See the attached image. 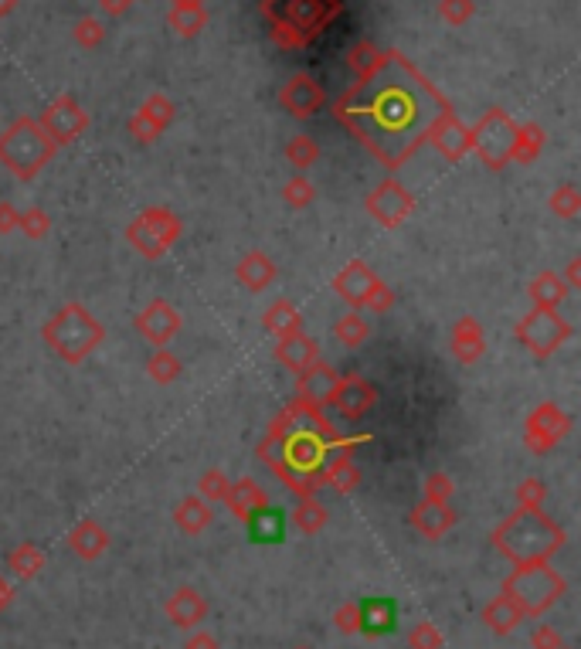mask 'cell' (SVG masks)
<instances>
[{
	"instance_id": "cell-4",
	"label": "cell",
	"mask_w": 581,
	"mask_h": 649,
	"mask_svg": "<svg viewBox=\"0 0 581 649\" xmlns=\"http://www.w3.org/2000/svg\"><path fill=\"white\" fill-rule=\"evenodd\" d=\"M497 544L510 554V558L534 561V558H544L548 551L558 548L561 531L541 514V510H524V507H520L517 514L497 531Z\"/></svg>"
},
{
	"instance_id": "cell-26",
	"label": "cell",
	"mask_w": 581,
	"mask_h": 649,
	"mask_svg": "<svg viewBox=\"0 0 581 649\" xmlns=\"http://www.w3.org/2000/svg\"><path fill=\"white\" fill-rule=\"evenodd\" d=\"M357 629H364V633H391L395 629V605L388 599H371L364 602L361 609H357Z\"/></svg>"
},
{
	"instance_id": "cell-27",
	"label": "cell",
	"mask_w": 581,
	"mask_h": 649,
	"mask_svg": "<svg viewBox=\"0 0 581 649\" xmlns=\"http://www.w3.org/2000/svg\"><path fill=\"white\" fill-rule=\"evenodd\" d=\"M262 327H266L276 340H283L289 333L303 330V317H299V310L289 300H276L266 313H262Z\"/></svg>"
},
{
	"instance_id": "cell-17",
	"label": "cell",
	"mask_w": 581,
	"mask_h": 649,
	"mask_svg": "<svg viewBox=\"0 0 581 649\" xmlns=\"http://www.w3.org/2000/svg\"><path fill=\"white\" fill-rule=\"evenodd\" d=\"M296 395L299 398H306V401H313V405H327L330 395L337 391V384H340V374H337V367L327 364L320 357V361H313L306 371H299L296 374Z\"/></svg>"
},
{
	"instance_id": "cell-10",
	"label": "cell",
	"mask_w": 581,
	"mask_h": 649,
	"mask_svg": "<svg viewBox=\"0 0 581 649\" xmlns=\"http://www.w3.org/2000/svg\"><path fill=\"white\" fill-rule=\"evenodd\" d=\"M364 208L381 228H391V232H395V228H401L415 215V194L408 191L398 177H384V181L364 198Z\"/></svg>"
},
{
	"instance_id": "cell-34",
	"label": "cell",
	"mask_w": 581,
	"mask_h": 649,
	"mask_svg": "<svg viewBox=\"0 0 581 649\" xmlns=\"http://www.w3.org/2000/svg\"><path fill=\"white\" fill-rule=\"evenodd\" d=\"M548 208H551V215H554V218H561V221H575V218H578V211H581V191H578L575 184H561V187H554L551 198H548Z\"/></svg>"
},
{
	"instance_id": "cell-19",
	"label": "cell",
	"mask_w": 581,
	"mask_h": 649,
	"mask_svg": "<svg viewBox=\"0 0 581 649\" xmlns=\"http://www.w3.org/2000/svg\"><path fill=\"white\" fill-rule=\"evenodd\" d=\"M514 592H520V599L527 602V609L531 612H541L544 605H548L554 595H558V578L551 575L548 568H527L524 575L514 578Z\"/></svg>"
},
{
	"instance_id": "cell-35",
	"label": "cell",
	"mask_w": 581,
	"mask_h": 649,
	"mask_svg": "<svg viewBox=\"0 0 581 649\" xmlns=\"http://www.w3.org/2000/svg\"><path fill=\"white\" fill-rule=\"evenodd\" d=\"M136 113H143L150 123H157L160 130H167V126L177 119V106H174V99L164 96V92H153V96L143 99V106L136 109Z\"/></svg>"
},
{
	"instance_id": "cell-28",
	"label": "cell",
	"mask_w": 581,
	"mask_h": 649,
	"mask_svg": "<svg viewBox=\"0 0 581 649\" xmlns=\"http://www.w3.org/2000/svg\"><path fill=\"white\" fill-rule=\"evenodd\" d=\"M167 28L177 34V38L191 41L208 28V11L204 7H170L167 11Z\"/></svg>"
},
{
	"instance_id": "cell-43",
	"label": "cell",
	"mask_w": 581,
	"mask_h": 649,
	"mask_svg": "<svg viewBox=\"0 0 581 649\" xmlns=\"http://www.w3.org/2000/svg\"><path fill=\"white\" fill-rule=\"evenodd\" d=\"M293 520H296L299 527H303V531H320V527H323V520H327V510H323L320 503H316L313 497H306V500L296 507Z\"/></svg>"
},
{
	"instance_id": "cell-18",
	"label": "cell",
	"mask_w": 581,
	"mask_h": 649,
	"mask_svg": "<svg viewBox=\"0 0 581 649\" xmlns=\"http://www.w3.org/2000/svg\"><path fill=\"white\" fill-rule=\"evenodd\" d=\"M276 276H279L276 262H272L262 249L245 252L242 259H238V266H235L238 286H245L249 293H266V289L276 283Z\"/></svg>"
},
{
	"instance_id": "cell-2",
	"label": "cell",
	"mask_w": 581,
	"mask_h": 649,
	"mask_svg": "<svg viewBox=\"0 0 581 649\" xmlns=\"http://www.w3.org/2000/svg\"><path fill=\"white\" fill-rule=\"evenodd\" d=\"M41 337H45V344L51 347V354H55L58 361H65L68 367H79L102 347L106 327H102V320L92 317L79 300H72L45 320Z\"/></svg>"
},
{
	"instance_id": "cell-51",
	"label": "cell",
	"mask_w": 581,
	"mask_h": 649,
	"mask_svg": "<svg viewBox=\"0 0 581 649\" xmlns=\"http://www.w3.org/2000/svg\"><path fill=\"white\" fill-rule=\"evenodd\" d=\"M17 218H21V211H17L11 201H0V235L17 232Z\"/></svg>"
},
{
	"instance_id": "cell-5",
	"label": "cell",
	"mask_w": 581,
	"mask_h": 649,
	"mask_svg": "<svg viewBox=\"0 0 581 649\" xmlns=\"http://www.w3.org/2000/svg\"><path fill=\"white\" fill-rule=\"evenodd\" d=\"M184 235V221L174 208L167 204H153L143 208L130 225H126V242L133 245L136 255H143L147 262H157L181 242Z\"/></svg>"
},
{
	"instance_id": "cell-44",
	"label": "cell",
	"mask_w": 581,
	"mask_h": 649,
	"mask_svg": "<svg viewBox=\"0 0 581 649\" xmlns=\"http://www.w3.org/2000/svg\"><path fill=\"white\" fill-rule=\"evenodd\" d=\"M228 486H232V483H228V476L221 473V469H208V473L201 476L198 490H201L204 500H225Z\"/></svg>"
},
{
	"instance_id": "cell-49",
	"label": "cell",
	"mask_w": 581,
	"mask_h": 649,
	"mask_svg": "<svg viewBox=\"0 0 581 649\" xmlns=\"http://www.w3.org/2000/svg\"><path fill=\"white\" fill-rule=\"evenodd\" d=\"M452 497V480L446 473H432L425 480V500H435V503H446Z\"/></svg>"
},
{
	"instance_id": "cell-6",
	"label": "cell",
	"mask_w": 581,
	"mask_h": 649,
	"mask_svg": "<svg viewBox=\"0 0 581 649\" xmlns=\"http://www.w3.org/2000/svg\"><path fill=\"white\" fill-rule=\"evenodd\" d=\"M262 14L269 17V24H286L306 45H313L344 14V4L340 0H262Z\"/></svg>"
},
{
	"instance_id": "cell-13",
	"label": "cell",
	"mask_w": 581,
	"mask_h": 649,
	"mask_svg": "<svg viewBox=\"0 0 581 649\" xmlns=\"http://www.w3.org/2000/svg\"><path fill=\"white\" fill-rule=\"evenodd\" d=\"M133 327H136V333H140L143 340H147V344H153V347H167L170 340H174L177 333H181L184 317H181V313H177L167 300H153V303L143 306L140 313H136Z\"/></svg>"
},
{
	"instance_id": "cell-38",
	"label": "cell",
	"mask_w": 581,
	"mask_h": 649,
	"mask_svg": "<svg viewBox=\"0 0 581 649\" xmlns=\"http://www.w3.org/2000/svg\"><path fill=\"white\" fill-rule=\"evenodd\" d=\"M177 524L184 527V531H201V527H208L211 524V510H208V503H201V497H187L181 507H177Z\"/></svg>"
},
{
	"instance_id": "cell-30",
	"label": "cell",
	"mask_w": 581,
	"mask_h": 649,
	"mask_svg": "<svg viewBox=\"0 0 581 649\" xmlns=\"http://www.w3.org/2000/svg\"><path fill=\"white\" fill-rule=\"evenodd\" d=\"M147 374H150V381H153V384H160V388H167V384H174V381L184 374V364H181V357H177L174 350L157 347V350H153V354H150V361H147Z\"/></svg>"
},
{
	"instance_id": "cell-52",
	"label": "cell",
	"mask_w": 581,
	"mask_h": 649,
	"mask_svg": "<svg viewBox=\"0 0 581 649\" xmlns=\"http://www.w3.org/2000/svg\"><path fill=\"white\" fill-rule=\"evenodd\" d=\"M14 565L21 568V575H31V571L41 565V558L31 548H21V551H17V558H14Z\"/></svg>"
},
{
	"instance_id": "cell-11",
	"label": "cell",
	"mask_w": 581,
	"mask_h": 649,
	"mask_svg": "<svg viewBox=\"0 0 581 649\" xmlns=\"http://www.w3.org/2000/svg\"><path fill=\"white\" fill-rule=\"evenodd\" d=\"M38 123H41V130L51 136L55 147H68V143H75L85 130H89V113L82 109L79 99L62 92V96H55L48 102V109L41 113Z\"/></svg>"
},
{
	"instance_id": "cell-54",
	"label": "cell",
	"mask_w": 581,
	"mask_h": 649,
	"mask_svg": "<svg viewBox=\"0 0 581 649\" xmlns=\"http://www.w3.org/2000/svg\"><path fill=\"white\" fill-rule=\"evenodd\" d=\"M565 286L568 289H581V255H575V259L568 262V269H565Z\"/></svg>"
},
{
	"instance_id": "cell-48",
	"label": "cell",
	"mask_w": 581,
	"mask_h": 649,
	"mask_svg": "<svg viewBox=\"0 0 581 649\" xmlns=\"http://www.w3.org/2000/svg\"><path fill=\"white\" fill-rule=\"evenodd\" d=\"M269 38H272V45L283 48V51H299V48H306V41L299 38L293 28H286V24H272V28H269Z\"/></svg>"
},
{
	"instance_id": "cell-12",
	"label": "cell",
	"mask_w": 581,
	"mask_h": 649,
	"mask_svg": "<svg viewBox=\"0 0 581 649\" xmlns=\"http://www.w3.org/2000/svg\"><path fill=\"white\" fill-rule=\"evenodd\" d=\"M327 405L344 418V422H361V418L367 412H374V405H378V388H374L364 374H340V384L330 395Z\"/></svg>"
},
{
	"instance_id": "cell-7",
	"label": "cell",
	"mask_w": 581,
	"mask_h": 649,
	"mask_svg": "<svg viewBox=\"0 0 581 649\" xmlns=\"http://www.w3.org/2000/svg\"><path fill=\"white\" fill-rule=\"evenodd\" d=\"M514 143H517V123L507 109H486L476 119V126H469V153H476L490 170H500L510 164Z\"/></svg>"
},
{
	"instance_id": "cell-23",
	"label": "cell",
	"mask_w": 581,
	"mask_h": 649,
	"mask_svg": "<svg viewBox=\"0 0 581 649\" xmlns=\"http://www.w3.org/2000/svg\"><path fill=\"white\" fill-rule=\"evenodd\" d=\"M320 483L337 486L340 493H350L357 483H361V473L354 466V456L350 452H327V463H323Z\"/></svg>"
},
{
	"instance_id": "cell-14",
	"label": "cell",
	"mask_w": 581,
	"mask_h": 649,
	"mask_svg": "<svg viewBox=\"0 0 581 649\" xmlns=\"http://www.w3.org/2000/svg\"><path fill=\"white\" fill-rule=\"evenodd\" d=\"M279 106L286 109L293 119H313L327 106V92L323 85L313 79L310 72H296L283 89H279Z\"/></svg>"
},
{
	"instance_id": "cell-32",
	"label": "cell",
	"mask_w": 581,
	"mask_h": 649,
	"mask_svg": "<svg viewBox=\"0 0 581 649\" xmlns=\"http://www.w3.org/2000/svg\"><path fill=\"white\" fill-rule=\"evenodd\" d=\"M384 62V51L378 45H371V41H354L347 51V65L350 72H354V79H367V75H374Z\"/></svg>"
},
{
	"instance_id": "cell-1",
	"label": "cell",
	"mask_w": 581,
	"mask_h": 649,
	"mask_svg": "<svg viewBox=\"0 0 581 649\" xmlns=\"http://www.w3.org/2000/svg\"><path fill=\"white\" fill-rule=\"evenodd\" d=\"M449 106L452 102L429 82V75L391 48L384 51L378 72L357 79L333 102L330 113L384 170L395 174L425 147L429 126Z\"/></svg>"
},
{
	"instance_id": "cell-56",
	"label": "cell",
	"mask_w": 581,
	"mask_h": 649,
	"mask_svg": "<svg viewBox=\"0 0 581 649\" xmlns=\"http://www.w3.org/2000/svg\"><path fill=\"white\" fill-rule=\"evenodd\" d=\"M17 7V0H0V17H7Z\"/></svg>"
},
{
	"instance_id": "cell-46",
	"label": "cell",
	"mask_w": 581,
	"mask_h": 649,
	"mask_svg": "<svg viewBox=\"0 0 581 649\" xmlns=\"http://www.w3.org/2000/svg\"><path fill=\"white\" fill-rule=\"evenodd\" d=\"M391 306H395V289H391L388 283H374V289L367 293V303H364V310H371V313H388Z\"/></svg>"
},
{
	"instance_id": "cell-25",
	"label": "cell",
	"mask_w": 581,
	"mask_h": 649,
	"mask_svg": "<svg viewBox=\"0 0 581 649\" xmlns=\"http://www.w3.org/2000/svg\"><path fill=\"white\" fill-rule=\"evenodd\" d=\"M527 296L534 300V306H548V310H558L561 303L568 300V286L558 272H537L527 286Z\"/></svg>"
},
{
	"instance_id": "cell-29",
	"label": "cell",
	"mask_w": 581,
	"mask_h": 649,
	"mask_svg": "<svg viewBox=\"0 0 581 649\" xmlns=\"http://www.w3.org/2000/svg\"><path fill=\"white\" fill-rule=\"evenodd\" d=\"M412 520H415V527L418 531H425L429 537H439L442 531H449L452 527V510L446 507V503H435V500H425L422 507H415V514H412Z\"/></svg>"
},
{
	"instance_id": "cell-22",
	"label": "cell",
	"mask_w": 581,
	"mask_h": 649,
	"mask_svg": "<svg viewBox=\"0 0 581 649\" xmlns=\"http://www.w3.org/2000/svg\"><path fill=\"white\" fill-rule=\"evenodd\" d=\"M225 503L232 507V514H235L238 520H245V524H249L252 514H259V510L269 507V497H266V490H262L259 483L245 476V480H238V483L228 486Z\"/></svg>"
},
{
	"instance_id": "cell-36",
	"label": "cell",
	"mask_w": 581,
	"mask_h": 649,
	"mask_svg": "<svg viewBox=\"0 0 581 649\" xmlns=\"http://www.w3.org/2000/svg\"><path fill=\"white\" fill-rule=\"evenodd\" d=\"M17 232H21L28 242H41V238H48L51 235V218H48V211L45 208H28V211H21V218H17Z\"/></svg>"
},
{
	"instance_id": "cell-42",
	"label": "cell",
	"mask_w": 581,
	"mask_h": 649,
	"mask_svg": "<svg viewBox=\"0 0 581 649\" xmlns=\"http://www.w3.org/2000/svg\"><path fill=\"white\" fill-rule=\"evenodd\" d=\"M72 544L79 548L82 554H99L102 551V544H106V534H102V527L99 524H92V520H85V524L79 527V531L72 534Z\"/></svg>"
},
{
	"instance_id": "cell-37",
	"label": "cell",
	"mask_w": 581,
	"mask_h": 649,
	"mask_svg": "<svg viewBox=\"0 0 581 649\" xmlns=\"http://www.w3.org/2000/svg\"><path fill=\"white\" fill-rule=\"evenodd\" d=\"M283 201L289 204L293 211H303V208H310V204L316 201V187L313 181L306 174H296V177H289V181L283 184Z\"/></svg>"
},
{
	"instance_id": "cell-45",
	"label": "cell",
	"mask_w": 581,
	"mask_h": 649,
	"mask_svg": "<svg viewBox=\"0 0 581 649\" xmlns=\"http://www.w3.org/2000/svg\"><path fill=\"white\" fill-rule=\"evenodd\" d=\"M544 497H548V490H544L541 480H524L517 486V500H520V507H524V510H541Z\"/></svg>"
},
{
	"instance_id": "cell-41",
	"label": "cell",
	"mask_w": 581,
	"mask_h": 649,
	"mask_svg": "<svg viewBox=\"0 0 581 649\" xmlns=\"http://www.w3.org/2000/svg\"><path fill=\"white\" fill-rule=\"evenodd\" d=\"M476 14V0H439V17L449 28H463L473 21Z\"/></svg>"
},
{
	"instance_id": "cell-53",
	"label": "cell",
	"mask_w": 581,
	"mask_h": 649,
	"mask_svg": "<svg viewBox=\"0 0 581 649\" xmlns=\"http://www.w3.org/2000/svg\"><path fill=\"white\" fill-rule=\"evenodd\" d=\"M133 4H136V0H99L102 14H109V17H123Z\"/></svg>"
},
{
	"instance_id": "cell-39",
	"label": "cell",
	"mask_w": 581,
	"mask_h": 649,
	"mask_svg": "<svg viewBox=\"0 0 581 649\" xmlns=\"http://www.w3.org/2000/svg\"><path fill=\"white\" fill-rule=\"evenodd\" d=\"M249 527H252V537L255 541H279L283 537V514H276V510H259V514L249 517Z\"/></svg>"
},
{
	"instance_id": "cell-55",
	"label": "cell",
	"mask_w": 581,
	"mask_h": 649,
	"mask_svg": "<svg viewBox=\"0 0 581 649\" xmlns=\"http://www.w3.org/2000/svg\"><path fill=\"white\" fill-rule=\"evenodd\" d=\"M170 7H204V0H170Z\"/></svg>"
},
{
	"instance_id": "cell-3",
	"label": "cell",
	"mask_w": 581,
	"mask_h": 649,
	"mask_svg": "<svg viewBox=\"0 0 581 649\" xmlns=\"http://www.w3.org/2000/svg\"><path fill=\"white\" fill-rule=\"evenodd\" d=\"M58 147L51 136L41 130L34 116H17L4 133H0V167L17 181H34V177L55 160Z\"/></svg>"
},
{
	"instance_id": "cell-20",
	"label": "cell",
	"mask_w": 581,
	"mask_h": 649,
	"mask_svg": "<svg viewBox=\"0 0 581 649\" xmlns=\"http://www.w3.org/2000/svg\"><path fill=\"white\" fill-rule=\"evenodd\" d=\"M276 361L289 367L293 374H299V371H306L313 361H320V344H316L313 337H306L303 330L289 333V337L276 340Z\"/></svg>"
},
{
	"instance_id": "cell-24",
	"label": "cell",
	"mask_w": 581,
	"mask_h": 649,
	"mask_svg": "<svg viewBox=\"0 0 581 649\" xmlns=\"http://www.w3.org/2000/svg\"><path fill=\"white\" fill-rule=\"evenodd\" d=\"M548 147V133H544L541 123H517V143H514V157L510 164H524L531 167L537 157Z\"/></svg>"
},
{
	"instance_id": "cell-21",
	"label": "cell",
	"mask_w": 581,
	"mask_h": 649,
	"mask_svg": "<svg viewBox=\"0 0 581 649\" xmlns=\"http://www.w3.org/2000/svg\"><path fill=\"white\" fill-rule=\"evenodd\" d=\"M452 354L459 364H476L486 354V337L476 317H459L452 327Z\"/></svg>"
},
{
	"instance_id": "cell-31",
	"label": "cell",
	"mask_w": 581,
	"mask_h": 649,
	"mask_svg": "<svg viewBox=\"0 0 581 649\" xmlns=\"http://www.w3.org/2000/svg\"><path fill=\"white\" fill-rule=\"evenodd\" d=\"M333 337H337L344 347L354 350V347H361L367 337H371V323L364 320L361 310H350V313H344V317L333 320Z\"/></svg>"
},
{
	"instance_id": "cell-50",
	"label": "cell",
	"mask_w": 581,
	"mask_h": 649,
	"mask_svg": "<svg viewBox=\"0 0 581 649\" xmlns=\"http://www.w3.org/2000/svg\"><path fill=\"white\" fill-rule=\"evenodd\" d=\"M201 609H204V605H201L198 599H194L191 592H181V595H177V602L170 605V612H174V616L181 619V622H191Z\"/></svg>"
},
{
	"instance_id": "cell-16",
	"label": "cell",
	"mask_w": 581,
	"mask_h": 649,
	"mask_svg": "<svg viewBox=\"0 0 581 649\" xmlns=\"http://www.w3.org/2000/svg\"><path fill=\"white\" fill-rule=\"evenodd\" d=\"M378 283V272L367 266L364 259H350L344 269L333 276V293H337L340 303H347L350 310H364L367 293Z\"/></svg>"
},
{
	"instance_id": "cell-15",
	"label": "cell",
	"mask_w": 581,
	"mask_h": 649,
	"mask_svg": "<svg viewBox=\"0 0 581 649\" xmlns=\"http://www.w3.org/2000/svg\"><path fill=\"white\" fill-rule=\"evenodd\" d=\"M425 143H432V147L439 150V157H446L449 164H459L469 153V126L456 116V109L449 106L446 113L435 116Z\"/></svg>"
},
{
	"instance_id": "cell-9",
	"label": "cell",
	"mask_w": 581,
	"mask_h": 649,
	"mask_svg": "<svg viewBox=\"0 0 581 649\" xmlns=\"http://www.w3.org/2000/svg\"><path fill=\"white\" fill-rule=\"evenodd\" d=\"M575 429V418L554 401H541L524 422V446L534 456H548L551 449H558Z\"/></svg>"
},
{
	"instance_id": "cell-47",
	"label": "cell",
	"mask_w": 581,
	"mask_h": 649,
	"mask_svg": "<svg viewBox=\"0 0 581 649\" xmlns=\"http://www.w3.org/2000/svg\"><path fill=\"white\" fill-rule=\"evenodd\" d=\"M130 136H133L136 143H157L160 136H164V130H160L157 123H150V119L143 116V113H136L130 119Z\"/></svg>"
},
{
	"instance_id": "cell-33",
	"label": "cell",
	"mask_w": 581,
	"mask_h": 649,
	"mask_svg": "<svg viewBox=\"0 0 581 649\" xmlns=\"http://www.w3.org/2000/svg\"><path fill=\"white\" fill-rule=\"evenodd\" d=\"M286 160L296 174H306V170L320 160V143H316L310 133H296L293 140L286 143Z\"/></svg>"
},
{
	"instance_id": "cell-8",
	"label": "cell",
	"mask_w": 581,
	"mask_h": 649,
	"mask_svg": "<svg viewBox=\"0 0 581 649\" xmlns=\"http://www.w3.org/2000/svg\"><path fill=\"white\" fill-rule=\"evenodd\" d=\"M571 333H575V327H571L558 310L534 306V310L527 313V317H520V323H517V344L527 347V354H534L544 361V357L558 354V350L568 344Z\"/></svg>"
},
{
	"instance_id": "cell-40",
	"label": "cell",
	"mask_w": 581,
	"mask_h": 649,
	"mask_svg": "<svg viewBox=\"0 0 581 649\" xmlns=\"http://www.w3.org/2000/svg\"><path fill=\"white\" fill-rule=\"evenodd\" d=\"M72 38H75V45H79V48L92 51V48H99L102 41H106V24H102L99 17H79V21H75V28H72Z\"/></svg>"
}]
</instances>
